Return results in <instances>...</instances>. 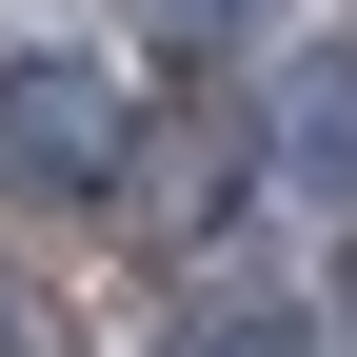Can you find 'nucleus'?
<instances>
[{
	"label": "nucleus",
	"mask_w": 357,
	"mask_h": 357,
	"mask_svg": "<svg viewBox=\"0 0 357 357\" xmlns=\"http://www.w3.org/2000/svg\"><path fill=\"white\" fill-rule=\"evenodd\" d=\"M159 139V79H119L100 40H0V218H119Z\"/></svg>",
	"instance_id": "obj_1"
},
{
	"label": "nucleus",
	"mask_w": 357,
	"mask_h": 357,
	"mask_svg": "<svg viewBox=\"0 0 357 357\" xmlns=\"http://www.w3.org/2000/svg\"><path fill=\"white\" fill-rule=\"evenodd\" d=\"M258 178H278V139H258V119H218V100H159V139H139V199H119V218H139L159 258H218Z\"/></svg>",
	"instance_id": "obj_2"
},
{
	"label": "nucleus",
	"mask_w": 357,
	"mask_h": 357,
	"mask_svg": "<svg viewBox=\"0 0 357 357\" xmlns=\"http://www.w3.org/2000/svg\"><path fill=\"white\" fill-rule=\"evenodd\" d=\"M258 139H278L298 199H357V20H318L278 79H258Z\"/></svg>",
	"instance_id": "obj_3"
},
{
	"label": "nucleus",
	"mask_w": 357,
	"mask_h": 357,
	"mask_svg": "<svg viewBox=\"0 0 357 357\" xmlns=\"http://www.w3.org/2000/svg\"><path fill=\"white\" fill-rule=\"evenodd\" d=\"M139 357H318V298L298 278H178Z\"/></svg>",
	"instance_id": "obj_4"
},
{
	"label": "nucleus",
	"mask_w": 357,
	"mask_h": 357,
	"mask_svg": "<svg viewBox=\"0 0 357 357\" xmlns=\"http://www.w3.org/2000/svg\"><path fill=\"white\" fill-rule=\"evenodd\" d=\"M0 357H79V318H60V298L20 278V258H0Z\"/></svg>",
	"instance_id": "obj_5"
},
{
	"label": "nucleus",
	"mask_w": 357,
	"mask_h": 357,
	"mask_svg": "<svg viewBox=\"0 0 357 357\" xmlns=\"http://www.w3.org/2000/svg\"><path fill=\"white\" fill-rule=\"evenodd\" d=\"M278 0H139V40H258Z\"/></svg>",
	"instance_id": "obj_6"
}]
</instances>
